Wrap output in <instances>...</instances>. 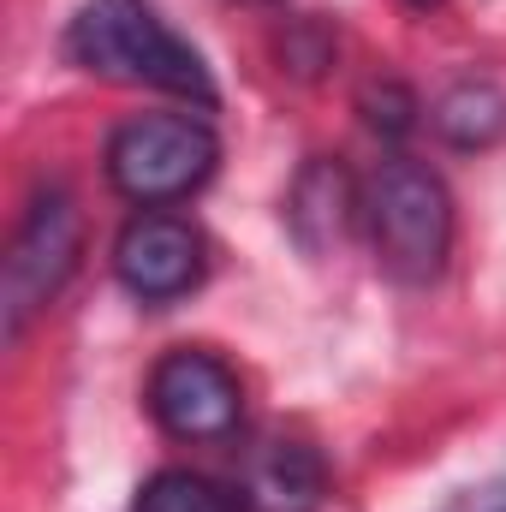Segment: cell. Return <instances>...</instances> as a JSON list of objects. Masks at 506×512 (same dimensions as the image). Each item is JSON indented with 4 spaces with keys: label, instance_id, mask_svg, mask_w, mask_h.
I'll use <instances>...</instances> for the list:
<instances>
[{
    "label": "cell",
    "instance_id": "6da1fadb",
    "mask_svg": "<svg viewBox=\"0 0 506 512\" xmlns=\"http://www.w3.org/2000/svg\"><path fill=\"white\" fill-rule=\"evenodd\" d=\"M66 54L84 72L114 78V84H143V90H161V96H179L197 108L215 102L203 54L191 42H179L155 18L149 0H84L78 18L66 24Z\"/></svg>",
    "mask_w": 506,
    "mask_h": 512
},
{
    "label": "cell",
    "instance_id": "7a4b0ae2",
    "mask_svg": "<svg viewBox=\"0 0 506 512\" xmlns=\"http://www.w3.org/2000/svg\"><path fill=\"white\" fill-rule=\"evenodd\" d=\"M370 221V239L381 251V268L393 280H435L447 268L453 251V197L441 185L435 167L411 161V155H387L376 173L364 179V209Z\"/></svg>",
    "mask_w": 506,
    "mask_h": 512
},
{
    "label": "cell",
    "instance_id": "3957f363",
    "mask_svg": "<svg viewBox=\"0 0 506 512\" xmlns=\"http://www.w3.org/2000/svg\"><path fill=\"white\" fill-rule=\"evenodd\" d=\"M215 161L221 143L197 114H137L108 137V185L143 209L191 197L215 173Z\"/></svg>",
    "mask_w": 506,
    "mask_h": 512
},
{
    "label": "cell",
    "instance_id": "277c9868",
    "mask_svg": "<svg viewBox=\"0 0 506 512\" xmlns=\"http://www.w3.org/2000/svg\"><path fill=\"white\" fill-rule=\"evenodd\" d=\"M78 256H84V215H78V203L60 185L36 191L24 221H18V233H12V245H6V274H0L6 340H18L30 328V316H42L60 298V286L72 280Z\"/></svg>",
    "mask_w": 506,
    "mask_h": 512
},
{
    "label": "cell",
    "instance_id": "5b68a950",
    "mask_svg": "<svg viewBox=\"0 0 506 512\" xmlns=\"http://www.w3.org/2000/svg\"><path fill=\"white\" fill-rule=\"evenodd\" d=\"M149 411L179 441H227L245 417V393L215 352L179 346L149 370Z\"/></svg>",
    "mask_w": 506,
    "mask_h": 512
},
{
    "label": "cell",
    "instance_id": "8992f818",
    "mask_svg": "<svg viewBox=\"0 0 506 512\" xmlns=\"http://www.w3.org/2000/svg\"><path fill=\"white\" fill-rule=\"evenodd\" d=\"M114 274L131 298L143 304H173L203 280V233L167 209L131 215L126 233L114 239Z\"/></svg>",
    "mask_w": 506,
    "mask_h": 512
},
{
    "label": "cell",
    "instance_id": "52a82bcc",
    "mask_svg": "<svg viewBox=\"0 0 506 512\" xmlns=\"http://www.w3.org/2000/svg\"><path fill=\"white\" fill-rule=\"evenodd\" d=\"M322 489H328V471L310 441H268L245 465L239 501H245V512H316Z\"/></svg>",
    "mask_w": 506,
    "mask_h": 512
},
{
    "label": "cell",
    "instance_id": "ba28073f",
    "mask_svg": "<svg viewBox=\"0 0 506 512\" xmlns=\"http://www.w3.org/2000/svg\"><path fill=\"white\" fill-rule=\"evenodd\" d=\"M429 126L441 131L453 149H489L506 131V96L489 78H459V84L435 102Z\"/></svg>",
    "mask_w": 506,
    "mask_h": 512
},
{
    "label": "cell",
    "instance_id": "9c48e42d",
    "mask_svg": "<svg viewBox=\"0 0 506 512\" xmlns=\"http://www.w3.org/2000/svg\"><path fill=\"white\" fill-rule=\"evenodd\" d=\"M352 209H364V191H352V179L328 161H316L298 191H292V227L304 233V245H328L340 239V227L352 221Z\"/></svg>",
    "mask_w": 506,
    "mask_h": 512
},
{
    "label": "cell",
    "instance_id": "30bf717a",
    "mask_svg": "<svg viewBox=\"0 0 506 512\" xmlns=\"http://www.w3.org/2000/svg\"><path fill=\"white\" fill-rule=\"evenodd\" d=\"M137 512H245L239 495H227L221 483L209 477H191V471H161L143 483Z\"/></svg>",
    "mask_w": 506,
    "mask_h": 512
},
{
    "label": "cell",
    "instance_id": "8fae6325",
    "mask_svg": "<svg viewBox=\"0 0 506 512\" xmlns=\"http://www.w3.org/2000/svg\"><path fill=\"white\" fill-rule=\"evenodd\" d=\"M364 120L381 131V137H405V131L417 126V102L399 90V84H381L364 96Z\"/></svg>",
    "mask_w": 506,
    "mask_h": 512
},
{
    "label": "cell",
    "instance_id": "7c38bea8",
    "mask_svg": "<svg viewBox=\"0 0 506 512\" xmlns=\"http://www.w3.org/2000/svg\"><path fill=\"white\" fill-rule=\"evenodd\" d=\"M447 512H506V483H489V489H477V495L453 501Z\"/></svg>",
    "mask_w": 506,
    "mask_h": 512
},
{
    "label": "cell",
    "instance_id": "4fadbf2b",
    "mask_svg": "<svg viewBox=\"0 0 506 512\" xmlns=\"http://www.w3.org/2000/svg\"><path fill=\"white\" fill-rule=\"evenodd\" d=\"M405 6H411V12H429V6H441V0H405Z\"/></svg>",
    "mask_w": 506,
    "mask_h": 512
},
{
    "label": "cell",
    "instance_id": "5bb4252c",
    "mask_svg": "<svg viewBox=\"0 0 506 512\" xmlns=\"http://www.w3.org/2000/svg\"><path fill=\"white\" fill-rule=\"evenodd\" d=\"M245 6H262V0H245Z\"/></svg>",
    "mask_w": 506,
    "mask_h": 512
}]
</instances>
